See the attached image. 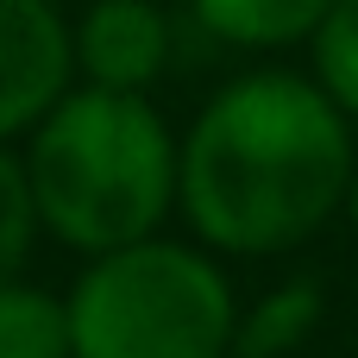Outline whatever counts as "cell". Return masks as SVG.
<instances>
[{"label": "cell", "instance_id": "obj_10", "mask_svg": "<svg viewBox=\"0 0 358 358\" xmlns=\"http://www.w3.org/2000/svg\"><path fill=\"white\" fill-rule=\"evenodd\" d=\"M31 239H38V201H31V182H25V157H13L0 145V283L19 277Z\"/></svg>", "mask_w": 358, "mask_h": 358}, {"label": "cell", "instance_id": "obj_3", "mask_svg": "<svg viewBox=\"0 0 358 358\" xmlns=\"http://www.w3.org/2000/svg\"><path fill=\"white\" fill-rule=\"evenodd\" d=\"M69 358H233L239 296L208 245L138 239L82 264L63 296Z\"/></svg>", "mask_w": 358, "mask_h": 358}, {"label": "cell", "instance_id": "obj_1", "mask_svg": "<svg viewBox=\"0 0 358 358\" xmlns=\"http://www.w3.org/2000/svg\"><path fill=\"white\" fill-rule=\"evenodd\" d=\"M358 126L302 69L233 76L182 132L176 208L214 258H283L346 214Z\"/></svg>", "mask_w": 358, "mask_h": 358}, {"label": "cell", "instance_id": "obj_9", "mask_svg": "<svg viewBox=\"0 0 358 358\" xmlns=\"http://www.w3.org/2000/svg\"><path fill=\"white\" fill-rule=\"evenodd\" d=\"M308 50H315V69L308 76L340 101V113L358 126V0H334V13L308 38Z\"/></svg>", "mask_w": 358, "mask_h": 358}, {"label": "cell", "instance_id": "obj_8", "mask_svg": "<svg viewBox=\"0 0 358 358\" xmlns=\"http://www.w3.org/2000/svg\"><path fill=\"white\" fill-rule=\"evenodd\" d=\"M0 358H69V308L38 283H0Z\"/></svg>", "mask_w": 358, "mask_h": 358}, {"label": "cell", "instance_id": "obj_11", "mask_svg": "<svg viewBox=\"0 0 358 358\" xmlns=\"http://www.w3.org/2000/svg\"><path fill=\"white\" fill-rule=\"evenodd\" d=\"M346 220H352V233H358V176H352V201H346Z\"/></svg>", "mask_w": 358, "mask_h": 358}, {"label": "cell", "instance_id": "obj_2", "mask_svg": "<svg viewBox=\"0 0 358 358\" xmlns=\"http://www.w3.org/2000/svg\"><path fill=\"white\" fill-rule=\"evenodd\" d=\"M176 157L182 138L151 107V94L76 82L25 145L38 227L82 258L138 245L164 233L176 208Z\"/></svg>", "mask_w": 358, "mask_h": 358}, {"label": "cell", "instance_id": "obj_5", "mask_svg": "<svg viewBox=\"0 0 358 358\" xmlns=\"http://www.w3.org/2000/svg\"><path fill=\"white\" fill-rule=\"evenodd\" d=\"M76 44V82L151 94V82L170 69V13L157 0H88V13L69 25Z\"/></svg>", "mask_w": 358, "mask_h": 358}, {"label": "cell", "instance_id": "obj_6", "mask_svg": "<svg viewBox=\"0 0 358 358\" xmlns=\"http://www.w3.org/2000/svg\"><path fill=\"white\" fill-rule=\"evenodd\" d=\"M327 321V289L321 277H283L258 302L239 308L233 358H296Z\"/></svg>", "mask_w": 358, "mask_h": 358}, {"label": "cell", "instance_id": "obj_7", "mask_svg": "<svg viewBox=\"0 0 358 358\" xmlns=\"http://www.w3.org/2000/svg\"><path fill=\"white\" fill-rule=\"evenodd\" d=\"M195 25L233 50H289L321 31L334 0H189Z\"/></svg>", "mask_w": 358, "mask_h": 358}, {"label": "cell", "instance_id": "obj_4", "mask_svg": "<svg viewBox=\"0 0 358 358\" xmlns=\"http://www.w3.org/2000/svg\"><path fill=\"white\" fill-rule=\"evenodd\" d=\"M76 88V44L57 0H0V145L31 132Z\"/></svg>", "mask_w": 358, "mask_h": 358}]
</instances>
